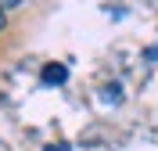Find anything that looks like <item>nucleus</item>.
Returning a JSON list of instances; mask_svg holds the SVG:
<instances>
[{"instance_id": "5", "label": "nucleus", "mask_w": 158, "mask_h": 151, "mask_svg": "<svg viewBox=\"0 0 158 151\" xmlns=\"http://www.w3.org/2000/svg\"><path fill=\"white\" fill-rule=\"evenodd\" d=\"M148 58H151V61H158V47H155V50H148Z\"/></svg>"}, {"instance_id": "1", "label": "nucleus", "mask_w": 158, "mask_h": 151, "mask_svg": "<svg viewBox=\"0 0 158 151\" xmlns=\"http://www.w3.org/2000/svg\"><path fill=\"white\" fill-rule=\"evenodd\" d=\"M40 79L47 83V86H61V83L69 79V69H65L61 61H50V65H43V72H40Z\"/></svg>"}, {"instance_id": "3", "label": "nucleus", "mask_w": 158, "mask_h": 151, "mask_svg": "<svg viewBox=\"0 0 158 151\" xmlns=\"http://www.w3.org/2000/svg\"><path fill=\"white\" fill-rule=\"evenodd\" d=\"M43 151H72V148H69V144H47Z\"/></svg>"}, {"instance_id": "4", "label": "nucleus", "mask_w": 158, "mask_h": 151, "mask_svg": "<svg viewBox=\"0 0 158 151\" xmlns=\"http://www.w3.org/2000/svg\"><path fill=\"white\" fill-rule=\"evenodd\" d=\"M4 25H7V7L0 4V29H4Z\"/></svg>"}, {"instance_id": "2", "label": "nucleus", "mask_w": 158, "mask_h": 151, "mask_svg": "<svg viewBox=\"0 0 158 151\" xmlns=\"http://www.w3.org/2000/svg\"><path fill=\"white\" fill-rule=\"evenodd\" d=\"M104 101H108V104H118V101H122V86H118V83H108V86H104Z\"/></svg>"}]
</instances>
